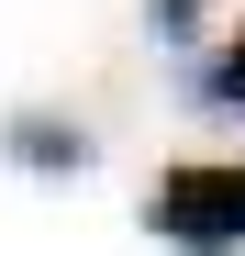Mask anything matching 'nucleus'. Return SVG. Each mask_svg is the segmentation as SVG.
<instances>
[{
	"label": "nucleus",
	"instance_id": "f257e3e1",
	"mask_svg": "<svg viewBox=\"0 0 245 256\" xmlns=\"http://www.w3.org/2000/svg\"><path fill=\"white\" fill-rule=\"evenodd\" d=\"M145 223L168 245H190V256H234L245 245V167H168Z\"/></svg>",
	"mask_w": 245,
	"mask_h": 256
},
{
	"label": "nucleus",
	"instance_id": "f03ea898",
	"mask_svg": "<svg viewBox=\"0 0 245 256\" xmlns=\"http://www.w3.org/2000/svg\"><path fill=\"white\" fill-rule=\"evenodd\" d=\"M12 156L22 167H90V134H78V122H67V134H56V122H12Z\"/></svg>",
	"mask_w": 245,
	"mask_h": 256
},
{
	"label": "nucleus",
	"instance_id": "7ed1b4c3",
	"mask_svg": "<svg viewBox=\"0 0 245 256\" xmlns=\"http://www.w3.org/2000/svg\"><path fill=\"white\" fill-rule=\"evenodd\" d=\"M200 90H212V100H245V45H234V56H223L212 78H200Z\"/></svg>",
	"mask_w": 245,
	"mask_h": 256
},
{
	"label": "nucleus",
	"instance_id": "20e7f679",
	"mask_svg": "<svg viewBox=\"0 0 245 256\" xmlns=\"http://www.w3.org/2000/svg\"><path fill=\"white\" fill-rule=\"evenodd\" d=\"M190 22H200V0H156V34H168V45H178Z\"/></svg>",
	"mask_w": 245,
	"mask_h": 256
}]
</instances>
